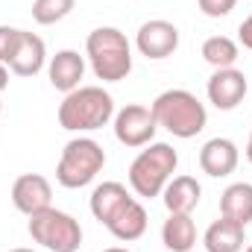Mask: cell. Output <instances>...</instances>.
<instances>
[{
    "label": "cell",
    "mask_w": 252,
    "mask_h": 252,
    "mask_svg": "<svg viewBox=\"0 0 252 252\" xmlns=\"http://www.w3.org/2000/svg\"><path fill=\"white\" fill-rule=\"evenodd\" d=\"M202 244L208 252H241L244 244H247V226L235 223V220H214L205 235H202Z\"/></svg>",
    "instance_id": "5bb4252c"
},
{
    "label": "cell",
    "mask_w": 252,
    "mask_h": 252,
    "mask_svg": "<svg viewBox=\"0 0 252 252\" xmlns=\"http://www.w3.org/2000/svg\"><path fill=\"white\" fill-rule=\"evenodd\" d=\"M247 161L252 164V132H250V144H247Z\"/></svg>",
    "instance_id": "484cf974"
},
{
    "label": "cell",
    "mask_w": 252,
    "mask_h": 252,
    "mask_svg": "<svg viewBox=\"0 0 252 252\" xmlns=\"http://www.w3.org/2000/svg\"><path fill=\"white\" fill-rule=\"evenodd\" d=\"M161 244L170 252H190L196 247V223L190 214H170L161 226Z\"/></svg>",
    "instance_id": "d6986e66"
},
{
    "label": "cell",
    "mask_w": 252,
    "mask_h": 252,
    "mask_svg": "<svg viewBox=\"0 0 252 252\" xmlns=\"http://www.w3.org/2000/svg\"><path fill=\"white\" fill-rule=\"evenodd\" d=\"M153 118L161 129H167L173 138H196L205 124H208V112L205 106L196 100V94H190L185 88H170L161 91L153 100Z\"/></svg>",
    "instance_id": "7a4b0ae2"
},
{
    "label": "cell",
    "mask_w": 252,
    "mask_h": 252,
    "mask_svg": "<svg viewBox=\"0 0 252 252\" xmlns=\"http://www.w3.org/2000/svg\"><path fill=\"white\" fill-rule=\"evenodd\" d=\"M238 38H241V44H244L247 50H252V15L238 27Z\"/></svg>",
    "instance_id": "cb8c5ba5"
},
{
    "label": "cell",
    "mask_w": 252,
    "mask_h": 252,
    "mask_svg": "<svg viewBox=\"0 0 252 252\" xmlns=\"http://www.w3.org/2000/svg\"><path fill=\"white\" fill-rule=\"evenodd\" d=\"M9 252H35V250H27V247H18V250H9Z\"/></svg>",
    "instance_id": "83f0119b"
},
{
    "label": "cell",
    "mask_w": 252,
    "mask_h": 252,
    "mask_svg": "<svg viewBox=\"0 0 252 252\" xmlns=\"http://www.w3.org/2000/svg\"><path fill=\"white\" fill-rule=\"evenodd\" d=\"M106 167V150L94 138H73L67 141L56 164V179L62 188H85L97 179Z\"/></svg>",
    "instance_id": "5b68a950"
},
{
    "label": "cell",
    "mask_w": 252,
    "mask_h": 252,
    "mask_svg": "<svg viewBox=\"0 0 252 252\" xmlns=\"http://www.w3.org/2000/svg\"><path fill=\"white\" fill-rule=\"evenodd\" d=\"M247 88H250V85H247L244 70H238V67H220V70L211 73V79H208V85H205V94H208V103H211L214 109L232 112V109H238V106L244 103Z\"/></svg>",
    "instance_id": "ba28073f"
},
{
    "label": "cell",
    "mask_w": 252,
    "mask_h": 252,
    "mask_svg": "<svg viewBox=\"0 0 252 252\" xmlns=\"http://www.w3.org/2000/svg\"><path fill=\"white\" fill-rule=\"evenodd\" d=\"M85 53L97 79L121 82L132 73V47L118 27H97L85 38Z\"/></svg>",
    "instance_id": "3957f363"
},
{
    "label": "cell",
    "mask_w": 252,
    "mask_h": 252,
    "mask_svg": "<svg viewBox=\"0 0 252 252\" xmlns=\"http://www.w3.org/2000/svg\"><path fill=\"white\" fill-rule=\"evenodd\" d=\"M44 62H47V47H44V41H41L35 32L21 30L18 50H15V56H12V62H9V70H12L15 76H35V73H41Z\"/></svg>",
    "instance_id": "4fadbf2b"
},
{
    "label": "cell",
    "mask_w": 252,
    "mask_h": 252,
    "mask_svg": "<svg viewBox=\"0 0 252 252\" xmlns=\"http://www.w3.org/2000/svg\"><path fill=\"white\" fill-rule=\"evenodd\" d=\"M238 161H241V153H238V144L232 138H211L199 150V167H202V173H208L214 179L235 173Z\"/></svg>",
    "instance_id": "8fae6325"
},
{
    "label": "cell",
    "mask_w": 252,
    "mask_h": 252,
    "mask_svg": "<svg viewBox=\"0 0 252 252\" xmlns=\"http://www.w3.org/2000/svg\"><path fill=\"white\" fill-rule=\"evenodd\" d=\"M12 202H15V208H18L21 214L32 217V214L50 208V202H53V188H50V182H47L41 173H24V176H18L15 185H12Z\"/></svg>",
    "instance_id": "30bf717a"
},
{
    "label": "cell",
    "mask_w": 252,
    "mask_h": 252,
    "mask_svg": "<svg viewBox=\"0 0 252 252\" xmlns=\"http://www.w3.org/2000/svg\"><path fill=\"white\" fill-rule=\"evenodd\" d=\"M27 232L35 244H41L50 252H76L82 247V226L76 217L64 214L59 208H44L30 217Z\"/></svg>",
    "instance_id": "8992f818"
},
{
    "label": "cell",
    "mask_w": 252,
    "mask_h": 252,
    "mask_svg": "<svg viewBox=\"0 0 252 252\" xmlns=\"http://www.w3.org/2000/svg\"><path fill=\"white\" fill-rule=\"evenodd\" d=\"M115 121V100L100 85H79L59 103V126L67 132H94Z\"/></svg>",
    "instance_id": "6da1fadb"
},
{
    "label": "cell",
    "mask_w": 252,
    "mask_h": 252,
    "mask_svg": "<svg viewBox=\"0 0 252 252\" xmlns=\"http://www.w3.org/2000/svg\"><path fill=\"white\" fill-rule=\"evenodd\" d=\"M156 118H153V109L147 106H124L121 112H115V138L124 144V147H147L153 144L156 138Z\"/></svg>",
    "instance_id": "52a82bcc"
},
{
    "label": "cell",
    "mask_w": 252,
    "mask_h": 252,
    "mask_svg": "<svg viewBox=\"0 0 252 252\" xmlns=\"http://www.w3.org/2000/svg\"><path fill=\"white\" fill-rule=\"evenodd\" d=\"M73 6H76V0H35L32 3V21L41 27L59 24L62 18H67L73 12Z\"/></svg>",
    "instance_id": "44dd1931"
},
{
    "label": "cell",
    "mask_w": 252,
    "mask_h": 252,
    "mask_svg": "<svg viewBox=\"0 0 252 252\" xmlns=\"http://www.w3.org/2000/svg\"><path fill=\"white\" fill-rule=\"evenodd\" d=\"M244 252H252V244H250V247H247V250H244Z\"/></svg>",
    "instance_id": "f1b7e54d"
},
{
    "label": "cell",
    "mask_w": 252,
    "mask_h": 252,
    "mask_svg": "<svg viewBox=\"0 0 252 252\" xmlns=\"http://www.w3.org/2000/svg\"><path fill=\"white\" fill-rule=\"evenodd\" d=\"M9 85V64H3L0 62V91Z\"/></svg>",
    "instance_id": "d4e9b609"
},
{
    "label": "cell",
    "mask_w": 252,
    "mask_h": 252,
    "mask_svg": "<svg viewBox=\"0 0 252 252\" xmlns=\"http://www.w3.org/2000/svg\"><path fill=\"white\" fill-rule=\"evenodd\" d=\"M179 167V153L164 144V141H156V144H147V150H141L135 156V161L129 164V185L138 196H161L164 185L173 179Z\"/></svg>",
    "instance_id": "277c9868"
},
{
    "label": "cell",
    "mask_w": 252,
    "mask_h": 252,
    "mask_svg": "<svg viewBox=\"0 0 252 252\" xmlns=\"http://www.w3.org/2000/svg\"><path fill=\"white\" fill-rule=\"evenodd\" d=\"M161 196H164V205H167L170 214H190L199 205L202 188H199V182L193 176H173L164 185Z\"/></svg>",
    "instance_id": "2e32d148"
},
{
    "label": "cell",
    "mask_w": 252,
    "mask_h": 252,
    "mask_svg": "<svg viewBox=\"0 0 252 252\" xmlns=\"http://www.w3.org/2000/svg\"><path fill=\"white\" fill-rule=\"evenodd\" d=\"M135 44H138L141 56H147V59H167L179 47V30H176V24L156 18V21L141 24Z\"/></svg>",
    "instance_id": "9c48e42d"
},
{
    "label": "cell",
    "mask_w": 252,
    "mask_h": 252,
    "mask_svg": "<svg viewBox=\"0 0 252 252\" xmlns=\"http://www.w3.org/2000/svg\"><path fill=\"white\" fill-rule=\"evenodd\" d=\"M47 76H50V85L56 91L70 94L79 88V82L85 76V59L76 50H59L47 64Z\"/></svg>",
    "instance_id": "7c38bea8"
},
{
    "label": "cell",
    "mask_w": 252,
    "mask_h": 252,
    "mask_svg": "<svg viewBox=\"0 0 252 252\" xmlns=\"http://www.w3.org/2000/svg\"><path fill=\"white\" fill-rule=\"evenodd\" d=\"M132 196H129V190L126 185L121 182H103V185H97L94 193H91V214H94V220H100L103 226L124 208L126 202H129Z\"/></svg>",
    "instance_id": "e0dca14e"
},
{
    "label": "cell",
    "mask_w": 252,
    "mask_h": 252,
    "mask_svg": "<svg viewBox=\"0 0 252 252\" xmlns=\"http://www.w3.org/2000/svg\"><path fill=\"white\" fill-rule=\"evenodd\" d=\"M220 217L235 220L241 226L252 223V185L250 182H235L220 193Z\"/></svg>",
    "instance_id": "ac0fdd59"
},
{
    "label": "cell",
    "mask_w": 252,
    "mask_h": 252,
    "mask_svg": "<svg viewBox=\"0 0 252 252\" xmlns=\"http://www.w3.org/2000/svg\"><path fill=\"white\" fill-rule=\"evenodd\" d=\"M238 56H241V47H238V41H232L229 35H211V38L202 41V59L211 64L214 70H220V67H235Z\"/></svg>",
    "instance_id": "ffe728a7"
},
{
    "label": "cell",
    "mask_w": 252,
    "mask_h": 252,
    "mask_svg": "<svg viewBox=\"0 0 252 252\" xmlns=\"http://www.w3.org/2000/svg\"><path fill=\"white\" fill-rule=\"evenodd\" d=\"M196 3H199V12L205 18H226L238 0H196Z\"/></svg>",
    "instance_id": "603a6c76"
},
{
    "label": "cell",
    "mask_w": 252,
    "mask_h": 252,
    "mask_svg": "<svg viewBox=\"0 0 252 252\" xmlns=\"http://www.w3.org/2000/svg\"><path fill=\"white\" fill-rule=\"evenodd\" d=\"M106 229L118 238V241H124V244H129V241H138L144 232H147V208L132 196L129 202H126L124 208L106 223Z\"/></svg>",
    "instance_id": "9a60e30c"
},
{
    "label": "cell",
    "mask_w": 252,
    "mask_h": 252,
    "mask_svg": "<svg viewBox=\"0 0 252 252\" xmlns=\"http://www.w3.org/2000/svg\"><path fill=\"white\" fill-rule=\"evenodd\" d=\"M0 112H3V103H0Z\"/></svg>",
    "instance_id": "f546056e"
},
{
    "label": "cell",
    "mask_w": 252,
    "mask_h": 252,
    "mask_svg": "<svg viewBox=\"0 0 252 252\" xmlns=\"http://www.w3.org/2000/svg\"><path fill=\"white\" fill-rule=\"evenodd\" d=\"M103 252H132V250H126V247H109V250H103Z\"/></svg>",
    "instance_id": "4316f807"
},
{
    "label": "cell",
    "mask_w": 252,
    "mask_h": 252,
    "mask_svg": "<svg viewBox=\"0 0 252 252\" xmlns=\"http://www.w3.org/2000/svg\"><path fill=\"white\" fill-rule=\"evenodd\" d=\"M18 38H21V30L0 24V62L3 64L12 62V56H15V50H18Z\"/></svg>",
    "instance_id": "7402d4cb"
}]
</instances>
